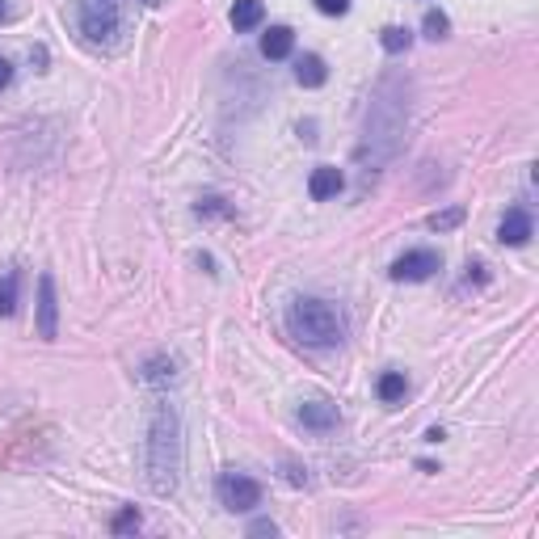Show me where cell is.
Here are the masks:
<instances>
[{
    "instance_id": "11",
    "label": "cell",
    "mask_w": 539,
    "mask_h": 539,
    "mask_svg": "<svg viewBox=\"0 0 539 539\" xmlns=\"http://www.w3.org/2000/svg\"><path fill=\"white\" fill-rule=\"evenodd\" d=\"M261 18H266V4H261V0H236V4H232V13H227V21H232V30H236V35L258 30Z\"/></svg>"
},
{
    "instance_id": "24",
    "label": "cell",
    "mask_w": 539,
    "mask_h": 539,
    "mask_svg": "<svg viewBox=\"0 0 539 539\" xmlns=\"http://www.w3.org/2000/svg\"><path fill=\"white\" fill-rule=\"evenodd\" d=\"M249 535H279V527H274L270 519H258L253 527H249Z\"/></svg>"
},
{
    "instance_id": "27",
    "label": "cell",
    "mask_w": 539,
    "mask_h": 539,
    "mask_svg": "<svg viewBox=\"0 0 539 539\" xmlns=\"http://www.w3.org/2000/svg\"><path fill=\"white\" fill-rule=\"evenodd\" d=\"M140 4H160V0H140Z\"/></svg>"
},
{
    "instance_id": "21",
    "label": "cell",
    "mask_w": 539,
    "mask_h": 539,
    "mask_svg": "<svg viewBox=\"0 0 539 539\" xmlns=\"http://www.w3.org/2000/svg\"><path fill=\"white\" fill-rule=\"evenodd\" d=\"M316 9L325 18H342V13H350V0H316Z\"/></svg>"
},
{
    "instance_id": "3",
    "label": "cell",
    "mask_w": 539,
    "mask_h": 539,
    "mask_svg": "<svg viewBox=\"0 0 539 539\" xmlns=\"http://www.w3.org/2000/svg\"><path fill=\"white\" fill-rule=\"evenodd\" d=\"M287 329L291 337H299L304 346H337L342 342V316L333 304L325 299H296L291 308H287Z\"/></svg>"
},
{
    "instance_id": "8",
    "label": "cell",
    "mask_w": 539,
    "mask_h": 539,
    "mask_svg": "<svg viewBox=\"0 0 539 539\" xmlns=\"http://www.w3.org/2000/svg\"><path fill=\"white\" fill-rule=\"evenodd\" d=\"M531 211L527 207H510L505 211V219H502V227H497V241L502 244H510V249H519V244H527L531 241Z\"/></svg>"
},
{
    "instance_id": "16",
    "label": "cell",
    "mask_w": 539,
    "mask_h": 539,
    "mask_svg": "<svg viewBox=\"0 0 539 539\" xmlns=\"http://www.w3.org/2000/svg\"><path fill=\"white\" fill-rule=\"evenodd\" d=\"M380 42H383V51H388V55H400V51H409V47H413V35H409L404 26H388V30L380 35Z\"/></svg>"
},
{
    "instance_id": "17",
    "label": "cell",
    "mask_w": 539,
    "mask_h": 539,
    "mask_svg": "<svg viewBox=\"0 0 539 539\" xmlns=\"http://www.w3.org/2000/svg\"><path fill=\"white\" fill-rule=\"evenodd\" d=\"M140 510H135V505H127V510H119V514H114V522H110V531H114V535H135V531H140Z\"/></svg>"
},
{
    "instance_id": "22",
    "label": "cell",
    "mask_w": 539,
    "mask_h": 539,
    "mask_svg": "<svg viewBox=\"0 0 539 539\" xmlns=\"http://www.w3.org/2000/svg\"><path fill=\"white\" fill-rule=\"evenodd\" d=\"M282 476H287V485H308V468H299V464H282Z\"/></svg>"
},
{
    "instance_id": "19",
    "label": "cell",
    "mask_w": 539,
    "mask_h": 539,
    "mask_svg": "<svg viewBox=\"0 0 539 539\" xmlns=\"http://www.w3.org/2000/svg\"><path fill=\"white\" fill-rule=\"evenodd\" d=\"M451 35V18H447V13H443V9H430V13H426V38H447Z\"/></svg>"
},
{
    "instance_id": "2",
    "label": "cell",
    "mask_w": 539,
    "mask_h": 539,
    "mask_svg": "<svg viewBox=\"0 0 539 539\" xmlns=\"http://www.w3.org/2000/svg\"><path fill=\"white\" fill-rule=\"evenodd\" d=\"M143 472L157 497H173L181 485V418L173 404H157L143 443Z\"/></svg>"
},
{
    "instance_id": "12",
    "label": "cell",
    "mask_w": 539,
    "mask_h": 539,
    "mask_svg": "<svg viewBox=\"0 0 539 539\" xmlns=\"http://www.w3.org/2000/svg\"><path fill=\"white\" fill-rule=\"evenodd\" d=\"M291 47H296V35H291L287 26H270V30L261 35V55H266V59H287Z\"/></svg>"
},
{
    "instance_id": "13",
    "label": "cell",
    "mask_w": 539,
    "mask_h": 539,
    "mask_svg": "<svg viewBox=\"0 0 539 539\" xmlns=\"http://www.w3.org/2000/svg\"><path fill=\"white\" fill-rule=\"evenodd\" d=\"M296 81H299L304 89H320L325 81H329V68H325V59H320V55H304V59L296 64Z\"/></svg>"
},
{
    "instance_id": "14",
    "label": "cell",
    "mask_w": 539,
    "mask_h": 539,
    "mask_svg": "<svg viewBox=\"0 0 539 539\" xmlns=\"http://www.w3.org/2000/svg\"><path fill=\"white\" fill-rule=\"evenodd\" d=\"M375 392H380L383 404H397V400H404V392H409V380H404L400 371H383L380 383H375Z\"/></svg>"
},
{
    "instance_id": "6",
    "label": "cell",
    "mask_w": 539,
    "mask_h": 539,
    "mask_svg": "<svg viewBox=\"0 0 539 539\" xmlns=\"http://www.w3.org/2000/svg\"><path fill=\"white\" fill-rule=\"evenodd\" d=\"M35 329H38L42 342H55V333H59V299H55V279H51V274H38Z\"/></svg>"
},
{
    "instance_id": "10",
    "label": "cell",
    "mask_w": 539,
    "mask_h": 539,
    "mask_svg": "<svg viewBox=\"0 0 539 539\" xmlns=\"http://www.w3.org/2000/svg\"><path fill=\"white\" fill-rule=\"evenodd\" d=\"M299 421L308 430H316V435H325V430L337 426V404H329V400H304L299 404Z\"/></svg>"
},
{
    "instance_id": "15",
    "label": "cell",
    "mask_w": 539,
    "mask_h": 539,
    "mask_svg": "<svg viewBox=\"0 0 539 539\" xmlns=\"http://www.w3.org/2000/svg\"><path fill=\"white\" fill-rule=\"evenodd\" d=\"M143 380H148V383H173L177 380V363H173V358H165V354H157L152 363H143Z\"/></svg>"
},
{
    "instance_id": "4",
    "label": "cell",
    "mask_w": 539,
    "mask_h": 539,
    "mask_svg": "<svg viewBox=\"0 0 539 539\" xmlns=\"http://www.w3.org/2000/svg\"><path fill=\"white\" fill-rule=\"evenodd\" d=\"M76 21L81 35L93 47H114L122 30V0H81L76 4Z\"/></svg>"
},
{
    "instance_id": "20",
    "label": "cell",
    "mask_w": 539,
    "mask_h": 539,
    "mask_svg": "<svg viewBox=\"0 0 539 539\" xmlns=\"http://www.w3.org/2000/svg\"><path fill=\"white\" fill-rule=\"evenodd\" d=\"M464 224V207H447V211H435L430 215V227L435 232H451V227Z\"/></svg>"
},
{
    "instance_id": "25",
    "label": "cell",
    "mask_w": 539,
    "mask_h": 539,
    "mask_svg": "<svg viewBox=\"0 0 539 539\" xmlns=\"http://www.w3.org/2000/svg\"><path fill=\"white\" fill-rule=\"evenodd\" d=\"M9 81H13V64L0 59V89H9Z\"/></svg>"
},
{
    "instance_id": "26",
    "label": "cell",
    "mask_w": 539,
    "mask_h": 539,
    "mask_svg": "<svg viewBox=\"0 0 539 539\" xmlns=\"http://www.w3.org/2000/svg\"><path fill=\"white\" fill-rule=\"evenodd\" d=\"M9 18H13V9H9V4L0 0V21H9Z\"/></svg>"
},
{
    "instance_id": "18",
    "label": "cell",
    "mask_w": 539,
    "mask_h": 539,
    "mask_svg": "<svg viewBox=\"0 0 539 539\" xmlns=\"http://www.w3.org/2000/svg\"><path fill=\"white\" fill-rule=\"evenodd\" d=\"M18 312V274H4L0 279V316Z\"/></svg>"
},
{
    "instance_id": "1",
    "label": "cell",
    "mask_w": 539,
    "mask_h": 539,
    "mask_svg": "<svg viewBox=\"0 0 539 539\" xmlns=\"http://www.w3.org/2000/svg\"><path fill=\"white\" fill-rule=\"evenodd\" d=\"M404 127H409V81L400 76H383L371 105H366V122H363V143H358V160L366 169H380L400 152L404 140Z\"/></svg>"
},
{
    "instance_id": "9",
    "label": "cell",
    "mask_w": 539,
    "mask_h": 539,
    "mask_svg": "<svg viewBox=\"0 0 539 539\" xmlns=\"http://www.w3.org/2000/svg\"><path fill=\"white\" fill-rule=\"evenodd\" d=\"M342 186H346V177H342V169H333V165H320V169H312V177H308V194H312L316 203L337 198Z\"/></svg>"
},
{
    "instance_id": "23",
    "label": "cell",
    "mask_w": 539,
    "mask_h": 539,
    "mask_svg": "<svg viewBox=\"0 0 539 539\" xmlns=\"http://www.w3.org/2000/svg\"><path fill=\"white\" fill-rule=\"evenodd\" d=\"M198 215H227L224 198H203V203H198Z\"/></svg>"
},
{
    "instance_id": "5",
    "label": "cell",
    "mask_w": 539,
    "mask_h": 539,
    "mask_svg": "<svg viewBox=\"0 0 539 539\" xmlns=\"http://www.w3.org/2000/svg\"><path fill=\"white\" fill-rule=\"evenodd\" d=\"M215 493H219V502H224L227 510H236V514L261 505V485L253 476H244V472H224V476L215 481Z\"/></svg>"
},
{
    "instance_id": "7",
    "label": "cell",
    "mask_w": 539,
    "mask_h": 539,
    "mask_svg": "<svg viewBox=\"0 0 539 539\" xmlns=\"http://www.w3.org/2000/svg\"><path fill=\"white\" fill-rule=\"evenodd\" d=\"M438 270V253L435 249H409L404 258L392 261V279L397 282H426Z\"/></svg>"
}]
</instances>
